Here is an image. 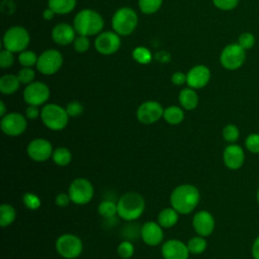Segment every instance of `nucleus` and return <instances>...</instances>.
Segmentation results:
<instances>
[{
	"label": "nucleus",
	"instance_id": "3",
	"mask_svg": "<svg viewBox=\"0 0 259 259\" xmlns=\"http://www.w3.org/2000/svg\"><path fill=\"white\" fill-rule=\"evenodd\" d=\"M104 25L102 16L95 10L83 9L79 11L73 22V26L79 35L91 36L100 33Z\"/></svg>",
	"mask_w": 259,
	"mask_h": 259
},
{
	"label": "nucleus",
	"instance_id": "9",
	"mask_svg": "<svg viewBox=\"0 0 259 259\" xmlns=\"http://www.w3.org/2000/svg\"><path fill=\"white\" fill-rule=\"evenodd\" d=\"M246 60V51L237 42L226 46L220 56L222 66L227 70H237Z\"/></svg>",
	"mask_w": 259,
	"mask_h": 259
},
{
	"label": "nucleus",
	"instance_id": "49",
	"mask_svg": "<svg viewBox=\"0 0 259 259\" xmlns=\"http://www.w3.org/2000/svg\"><path fill=\"white\" fill-rule=\"evenodd\" d=\"M5 114H7L6 106H5V103L3 102V100H1L0 101V115H1V117H3Z\"/></svg>",
	"mask_w": 259,
	"mask_h": 259
},
{
	"label": "nucleus",
	"instance_id": "32",
	"mask_svg": "<svg viewBox=\"0 0 259 259\" xmlns=\"http://www.w3.org/2000/svg\"><path fill=\"white\" fill-rule=\"evenodd\" d=\"M222 135H223L224 140L227 143L235 144L240 137V131L236 124L229 123V124L225 125V127L223 128Z\"/></svg>",
	"mask_w": 259,
	"mask_h": 259
},
{
	"label": "nucleus",
	"instance_id": "29",
	"mask_svg": "<svg viewBox=\"0 0 259 259\" xmlns=\"http://www.w3.org/2000/svg\"><path fill=\"white\" fill-rule=\"evenodd\" d=\"M97 211L105 220L112 219L117 214V203L110 199H104L99 203Z\"/></svg>",
	"mask_w": 259,
	"mask_h": 259
},
{
	"label": "nucleus",
	"instance_id": "6",
	"mask_svg": "<svg viewBox=\"0 0 259 259\" xmlns=\"http://www.w3.org/2000/svg\"><path fill=\"white\" fill-rule=\"evenodd\" d=\"M57 253L65 259H76L83 251L82 240L74 234H63L56 240Z\"/></svg>",
	"mask_w": 259,
	"mask_h": 259
},
{
	"label": "nucleus",
	"instance_id": "19",
	"mask_svg": "<svg viewBox=\"0 0 259 259\" xmlns=\"http://www.w3.org/2000/svg\"><path fill=\"white\" fill-rule=\"evenodd\" d=\"M223 161L230 170L240 169L245 162V152L237 144H229L223 152Z\"/></svg>",
	"mask_w": 259,
	"mask_h": 259
},
{
	"label": "nucleus",
	"instance_id": "8",
	"mask_svg": "<svg viewBox=\"0 0 259 259\" xmlns=\"http://www.w3.org/2000/svg\"><path fill=\"white\" fill-rule=\"evenodd\" d=\"M68 193L73 203L84 205L92 200L94 195V187L88 179L79 177L70 183Z\"/></svg>",
	"mask_w": 259,
	"mask_h": 259
},
{
	"label": "nucleus",
	"instance_id": "13",
	"mask_svg": "<svg viewBox=\"0 0 259 259\" xmlns=\"http://www.w3.org/2000/svg\"><path fill=\"white\" fill-rule=\"evenodd\" d=\"M164 108L161 103L155 100L143 102L137 109V118L141 123L152 124L163 117Z\"/></svg>",
	"mask_w": 259,
	"mask_h": 259
},
{
	"label": "nucleus",
	"instance_id": "30",
	"mask_svg": "<svg viewBox=\"0 0 259 259\" xmlns=\"http://www.w3.org/2000/svg\"><path fill=\"white\" fill-rule=\"evenodd\" d=\"M187 247L190 254L199 255L206 250L207 242L204 239V237L197 235L189 239V241L187 242Z\"/></svg>",
	"mask_w": 259,
	"mask_h": 259
},
{
	"label": "nucleus",
	"instance_id": "4",
	"mask_svg": "<svg viewBox=\"0 0 259 259\" xmlns=\"http://www.w3.org/2000/svg\"><path fill=\"white\" fill-rule=\"evenodd\" d=\"M40 118L42 123L51 131L64 130L69 121V114L66 108L56 103H48L40 109Z\"/></svg>",
	"mask_w": 259,
	"mask_h": 259
},
{
	"label": "nucleus",
	"instance_id": "44",
	"mask_svg": "<svg viewBox=\"0 0 259 259\" xmlns=\"http://www.w3.org/2000/svg\"><path fill=\"white\" fill-rule=\"evenodd\" d=\"M71 198L69 193H65V192H60L59 194H57V196L55 197V203L59 206V207H66L70 204Z\"/></svg>",
	"mask_w": 259,
	"mask_h": 259
},
{
	"label": "nucleus",
	"instance_id": "12",
	"mask_svg": "<svg viewBox=\"0 0 259 259\" xmlns=\"http://www.w3.org/2000/svg\"><path fill=\"white\" fill-rule=\"evenodd\" d=\"M50 88L47 84L38 81L26 85L23 90V99L28 105H42L50 98Z\"/></svg>",
	"mask_w": 259,
	"mask_h": 259
},
{
	"label": "nucleus",
	"instance_id": "36",
	"mask_svg": "<svg viewBox=\"0 0 259 259\" xmlns=\"http://www.w3.org/2000/svg\"><path fill=\"white\" fill-rule=\"evenodd\" d=\"M22 201L24 205L30 210L38 209L41 204L40 198L35 193L32 192H25L22 196Z\"/></svg>",
	"mask_w": 259,
	"mask_h": 259
},
{
	"label": "nucleus",
	"instance_id": "39",
	"mask_svg": "<svg viewBox=\"0 0 259 259\" xmlns=\"http://www.w3.org/2000/svg\"><path fill=\"white\" fill-rule=\"evenodd\" d=\"M238 44L245 50H250L255 45V36L251 32H243L238 38Z\"/></svg>",
	"mask_w": 259,
	"mask_h": 259
},
{
	"label": "nucleus",
	"instance_id": "18",
	"mask_svg": "<svg viewBox=\"0 0 259 259\" xmlns=\"http://www.w3.org/2000/svg\"><path fill=\"white\" fill-rule=\"evenodd\" d=\"M140 235L143 242L148 246H158L164 239L163 228L158 224V222L154 221L146 222L141 227Z\"/></svg>",
	"mask_w": 259,
	"mask_h": 259
},
{
	"label": "nucleus",
	"instance_id": "5",
	"mask_svg": "<svg viewBox=\"0 0 259 259\" xmlns=\"http://www.w3.org/2000/svg\"><path fill=\"white\" fill-rule=\"evenodd\" d=\"M138 20V15L133 8L121 7L114 12L111 18V26L117 34L128 35L136 29Z\"/></svg>",
	"mask_w": 259,
	"mask_h": 259
},
{
	"label": "nucleus",
	"instance_id": "7",
	"mask_svg": "<svg viewBox=\"0 0 259 259\" xmlns=\"http://www.w3.org/2000/svg\"><path fill=\"white\" fill-rule=\"evenodd\" d=\"M30 36L28 31L19 25L8 28L3 35L4 49L12 53H21L29 45Z\"/></svg>",
	"mask_w": 259,
	"mask_h": 259
},
{
	"label": "nucleus",
	"instance_id": "2",
	"mask_svg": "<svg viewBox=\"0 0 259 259\" xmlns=\"http://www.w3.org/2000/svg\"><path fill=\"white\" fill-rule=\"evenodd\" d=\"M117 215L123 221L138 220L145 210V198L138 192L130 191L122 194L117 200Z\"/></svg>",
	"mask_w": 259,
	"mask_h": 259
},
{
	"label": "nucleus",
	"instance_id": "27",
	"mask_svg": "<svg viewBox=\"0 0 259 259\" xmlns=\"http://www.w3.org/2000/svg\"><path fill=\"white\" fill-rule=\"evenodd\" d=\"M52 159L57 166L65 167L68 166L72 161V153L66 147H59L54 149Z\"/></svg>",
	"mask_w": 259,
	"mask_h": 259
},
{
	"label": "nucleus",
	"instance_id": "34",
	"mask_svg": "<svg viewBox=\"0 0 259 259\" xmlns=\"http://www.w3.org/2000/svg\"><path fill=\"white\" fill-rule=\"evenodd\" d=\"M133 58L136 62H138L140 64L147 65L152 60V54L145 47H137L133 51Z\"/></svg>",
	"mask_w": 259,
	"mask_h": 259
},
{
	"label": "nucleus",
	"instance_id": "40",
	"mask_svg": "<svg viewBox=\"0 0 259 259\" xmlns=\"http://www.w3.org/2000/svg\"><path fill=\"white\" fill-rule=\"evenodd\" d=\"M14 63L13 53L4 49L0 52V67L2 69L10 68Z\"/></svg>",
	"mask_w": 259,
	"mask_h": 259
},
{
	"label": "nucleus",
	"instance_id": "17",
	"mask_svg": "<svg viewBox=\"0 0 259 259\" xmlns=\"http://www.w3.org/2000/svg\"><path fill=\"white\" fill-rule=\"evenodd\" d=\"M192 227L195 233L202 237H208L212 234L215 221L213 215L207 210H199L192 218Z\"/></svg>",
	"mask_w": 259,
	"mask_h": 259
},
{
	"label": "nucleus",
	"instance_id": "24",
	"mask_svg": "<svg viewBox=\"0 0 259 259\" xmlns=\"http://www.w3.org/2000/svg\"><path fill=\"white\" fill-rule=\"evenodd\" d=\"M20 84L17 75L5 74L0 78V91L5 95L13 94L19 89Z\"/></svg>",
	"mask_w": 259,
	"mask_h": 259
},
{
	"label": "nucleus",
	"instance_id": "10",
	"mask_svg": "<svg viewBox=\"0 0 259 259\" xmlns=\"http://www.w3.org/2000/svg\"><path fill=\"white\" fill-rule=\"evenodd\" d=\"M63 61V56L59 51L50 49L38 56L36 69L42 75H54L62 67Z\"/></svg>",
	"mask_w": 259,
	"mask_h": 259
},
{
	"label": "nucleus",
	"instance_id": "50",
	"mask_svg": "<svg viewBox=\"0 0 259 259\" xmlns=\"http://www.w3.org/2000/svg\"><path fill=\"white\" fill-rule=\"evenodd\" d=\"M256 199H257V202H258V204H259V188H258V190H257V192H256Z\"/></svg>",
	"mask_w": 259,
	"mask_h": 259
},
{
	"label": "nucleus",
	"instance_id": "21",
	"mask_svg": "<svg viewBox=\"0 0 259 259\" xmlns=\"http://www.w3.org/2000/svg\"><path fill=\"white\" fill-rule=\"evenodd\" d=\"M76 30L74 26L62 22L57 24L52 30L53 40L60 46H67L74 42L76 38Z\"/></svg>",
	"mask_w": 259,
	"mask_h": 259
},
{
	"label": "nucleus",
	"instance_id": "47",
	"mask_svg": "<svg viewBox=\"0 0 259 259\" xmlns=\"http://www.w3.org/2000/svg\"><path fill=\"white\" fill-rule=\"evenodd\" d=\"M251 254L253 259H259V236H257L251 247Z\"/></svg>",
	"mask_w": 259,
	"mask_h": 259
},
{
	"label": "nucleus",
	"instance_id": "42",
	"mask_svg": "<svg viewBox=\"0 0 259 259\" xmlns=\"http://www.w3.org/2000/svg\"><path fill=\"white\" fill-rule=\"evenodd\" d=\"M213 5L224 11H230L237 7L239 0H212Z\"/></svg>",
	"mask_w": 259,
	"mask_h": 259
},
{
	"label": "nucleus",
	"instance_id": "14",
	"mask_svg": "<svg viewBox=\"0 0 259 259\" xmlns=\"http://www.w3.org/2000/svg\"><path fill=\"white\" fill-rule=\"evenodd\" d=\"M54 149L51 142L44 138H36L31 140L27 147L26 153L28 157L35 162H45L52 158Z\"/></svg>",
	"mask_w": 259,
	"mask_h": 259
},
{
	"label": "nucleus",
	"instance_id": "33",
	"mask_svg": "<svg viewBox=\"0 0 259 259\" xmlns=\"http://www.w3.org/2000/svg\"><path fill=\"white\" fill-rule=\"evenodd\" d=\"M163 0H139V7L143 13L153 14L160 9Z\"/></svg>",
	"mask_w": 259,
	"mask_h": 259
},
{
	"label": "nucleus",
	"instance_id": "28",
	"mask_svg": "<svg viewBox=\"0 0 259 259\" xmlns=\"http://www.w3.org/2000/svg\"><path fill=\"white\" fill-rule=\"evenodd\" d=\"M16 219V210L13 205L9 203H2L0 205V225L5 228L13 224Z\"/></svg>",
	"mask_w": 259,
	"mask_h": 259
},
{
	"label": "nucleus",
	"instance_id": "38",
	"mask_svg": "<svg viewBox=\"0 0 259 259\" xmlns=\"http://www.w3.org/2000/svg\"><path fill=\"white\" fill-rule=\"evenodd\" d=\"M17 77H18V79H19L21 84L28 85V84L33 82V80L35 78V73H34V71L31 68L23 67L22 69H20L18 71Z\"/></svg>",
	"mask_w": 259,
	"mask_h": 259
},
{
	"label": "nucleus",
	"instance_id": "22",
	"mask_svg": "<svg viewBox=\"0 0 259 259\" xmlns=\"http://www.w3.org/2000/svg\"><path fill=\"white\" fill-rule=\"evenodd\" d=\"M178 100L183 109L193 110L198 105V95L193 88L187 87L179 92Z\"/></svg>",
	"mask_w": 259,
	"mask_h": 259
},
{
	"label": "nucleus",
	"instance_id": "35",
	"mask_svg": "<svg viewBox=\"0 0 259 259\" xmlns=\"http://www.w3.org/2000/svg\"><path fill=\"white\" fill-rule=\"evenodd\" d=\"M135 253L134 244L130 240L121 241L117 246V255L122 259H130Z\"/></svg>",
	"mask_w": 259,
	"mask_h": 259
},
{
	"label": "nucleus",
	"instance_id": "46",
	"mask_svg": "<svg viewBox=\"0 0 259 259\" xmlns=\"http://www.w3.org/2000/svg\"><path fill=\"white\" fill-rule=\"evenodd\" d=\"M171 81L174 85L176 86H181L183 84L186 83L187 81V76L186 74H184L183 72H175L172 77H171Z\"/></svg>",
	"mask_w": 259,
	"mask_h": 259
},
{
	"label": "nucleus",
	"instance_id": "43",
	"mask_svg": "<svg viewBox=\"0 0 259 259\" xmlns=\"http://www.w3.org/2000/svg\"><path fill=\"white\" fill-rule=\"evenodd\" d=\"M66 110L70 117H77L83 112V105L79 101H71L67 104Z\"/></svg>",
	"mask_w": 259,
	"mask_h": 259
},
{
	"label": "nucleus",
	"instance_id": "37",
	"mask_svg": "<svg viewBox=\"0 0 259 259\" xmlns=\"http://www.w3.org/2000/svg\"><path fill=\"white\" fill-rule=\"evenodd\" d=\"M245 147L252 154H259V134L252 133L245 140Z\"/></svg>",
	"mask_w": 259,
	"mask_h": 259
},
{
	"label": "nucleus",
	"instance_id": "20",
	"mask_svg": "<svg viewBox=\"0 0 259 259\" xmlns=\"http://www.w3.org/2000/svg\"><path fill=\"white\" fill-rule=\"evenodd\" d=\"M188 87L193 89H200L206 86L210 80V71L204 65H197L192 67L186 74Z\"/></svg>",
	"mask_w": 259,
	"mask_h": 259
},
{
	"label": "nucleus",
	"instance_id": "31",
	"mask_svg": "<svg viewBox=\"0 0 259 259\" xmlns=\"http://www.w3.org/2000/svg\"><path fill=\"white\" fill-rule=\"evenodd\" d=\"M37 59H38V57L36 56V54L34 52L28 51V50L22 51L18 56L19 64L22 67H26V68H31L32 66H36Z\"/></svg>",
	"mask_w": 259,
	"mask_h": 259
},
{
	"label": "nucleus",
	"instance_id": "1",
	"mask_svg": "<svg viewBox=\"0 0 259 259\" xmlns=\"http://www.w3.org/2000/svg\"><path fill=\"white\" fill-rule=\"evenodd\" d=\"M200 200V193L192 184H180L170 194V204L180 214L192 212Z\"/></svg>",
	"mask_w": 259,
	"mask_h": 259
},
{
	"label": "nucleus",
	"instance_id": "16",
	"mask_svg": "<svg viewBox=\"0 0 259 259\" xmlns=\"http://www.w3.org/2000/svg\"><path fill=\"white\" fill-rule=\"evenodd\" d=\"M161 254L164 259H188L190 255L187 244L178 239H170L164 242Z\"/></svg>",
	"mask_w": 259,
	"mask_h": 259
},
{
	"label": "nucleus",
	"instance_id": "48",
	"mask_svg": "<svg viewBox=\"0 0 259 259\" xmlns=\"http://www.w3.org/2000/svg\"><path fill=\"white\" fill-rule=\"evenodd\" d=\"M55 14H56L55 11H54L53 9H51L50 7H48L47 9L44 10V12H42V17H44L46 20H51V19L54 17Z\"/></svg>",
	"mask_w": 259,
	"mask_h": 259
},
{
	"label": "nucleus",
	"instance_id": "41",
	"mask_svg": "<svg viewBox=\"0 0 259 259\" xmlns=\"http://www.w3.org/2000/svg\"><path fill=\"white\" fill-rule=\"evenodd\" d=\"M74 49L78 53H85L88 51L90 47V41L88 36L85 35H79L74 40Z\"/></svg>",
	"mask_w": 259,
	"mask_h": 259
},
{
	"label": "nucleus",
	"instance_id": "11",
	"mask_svg": "<svg viewBox=\"0 0 259 259\" xmlns=\"http://www.w3.org/2000/svg\"><path fill=\"white\" fill-rule=\"evenodd\" d=\"M1 131L9 137L22 135L27 127V118L19 112H9L1 117Z\"/></svg>",
	"mask_w": 259,
	"mask_h": 259
},
{
	"label": "nucleus",
	"instance_id": "25",
	"mask_svg": "<svg viewBox=\"0 0 259 259\" xmlns=\"http://www.w3.org/2000/svg\"><path fill=\"white\" fill-rule=\"evenodd\" d=\"M163 118L165 121L171 125H177L181 123L184 119V111L181 107L176 105H171L164 108Z\"/></svg>",
	"mask_w": 259,
	"mask_h": 259
},
{
	"label": "nucleus",
	"instance_id": "23",
	"mask_svg": "<svg viewBox=\"0 0 259 259\" xmlns=\"http://www.w3.org/2000/svg\"><path fill=\"white\" fill-rule=\"evenodd\" d=\"M179 214L180 213L176 209H174L172 206L166 207V208H163L158 213L157 222L163 229H169L174 227L178 223Z\"/></svg>",
	"mask_w": 259,
	"mask_h": 259
},
{
	"label": "nucleus",
	"instance_id": "15",
	"mask_svg": "<svg viewBox=\"0 0 259 259\" xmlns=\"http://www.w3.org/2000/svg\"><path fill=\"white\" fill-rule=\"evenodd\" d=\"M94 47L96 51L101 55H111L118 51L120 47L119 34L115 31H102L98 33L94 40Z\"/></svg>",
	"mask_w": 259,
	"mask_h": 259
},
{
	"label": "nucleus",
	"instance_id": "45",
	"mask_svg": "<svg viewBox=\"0 0 259 259\" xmlns=\"http://www.w3.org/2000/svg\"><path fill=\"white\" fill-rule=\"evenodd\" d=\"M25 116L27 119H36L40 116V110L36 105H28L25 109Z\"/></svg>",
	"mask_w": 259,
	"mask_h": 259
},
{
	"label": "nucleus",
	"instance_id": "26",
	"mask_svg": "<svg viewBox=\"0 0 259 259\" xmlns=\"http://www.w3.org/2000/svg\"><path fill=\"white\" fill-rule=\"evenodd\" d=\"M49 7L57 14H67L73 11L76 6V0H49Z\"/></svg>",
	"mask_w": 259,
	"mask_h": 259
}]
</instances>
